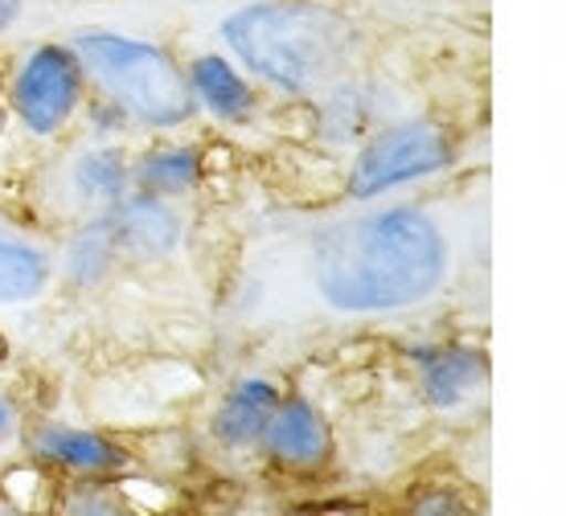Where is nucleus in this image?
<instances>
[{
	"mask_svg": "<svg viewBox=\"0 0 566 516\" xmlns=\"http://www.w3.org/2000/svg\"><path fill=\"white\" fill-rule=\"evenodd\" d=\"M452 246L419 206H390L321 225L308 238V280L345 316L407 312L443 287Z\"/></svg>",
	"mask_w": 566,
	"mask_h": 516,
	"instance_id": "1",
	"label": "nucleus"
},
{
	"mask_svg": "<svg viewBox=\"0 0 566 516\" xmlns=\"http://www.w3.org/2000/svg\"><path fill=\"white\" fill-rule=\"evenodd\" d=\"M222 45L247 78L292 98H316L357 71L361 29L316 0H255L222 21Z\"/></svg>",
	"mask_w": 566,
	"mask_h": 516,
	"instance_id": "2",
	"label": "nucleus"
},
{
	"mask_svg": "<svg viewBox=\"0 0 566 516\" xmlns=\"http://www.w3.org/2000/svg\"><path fill=\"white\" fill-rule=\"evenodd\" d=\"M71 45L83 62L86 86L112 98L132 124L172 131L198 115V98L189 91L185 66L165 45L119 29H83L71 38Z\"/></svg>",
	"mask_w": 566,
	"mask_h": 516,
	"instance_id": "3",
	"label": "nucleus"
},
{
	"mask_svg": "<svg viewBox=\"0 0 566 516\" xmlns=\"http://www.w3.org/2000/svg\"><path fill=\"white\" fill-rule=\"evenodd\" d=\"M455 152H460V144L448 124L423 119V115L390 119L369 140H361L349 177H345V193L357 201H374L398 185L423 181V177L452 168Z\"/></svg>",
	"mask_w": 566,
	"mask_h": 516,
	"instance_id": "4",
	"label": "nucleus"
},
{
	"mask_svg": "<svg viewBox=\"0 0 566 516\" xmlns=\"http://www.w3.org/2000/svg\"><path fill=\"white\" fill-rule=\"evenodd\" d=\"M86 74L83 62L74 54L71 42H38L29 50L17 71L4 78V95H9V112L29 136H57L83 112L86 103Z\"/></svg>",
	"mask_w": 566,
	"mask_h": 516,
	"instance_id": "5",
	"label": "nucleus"
},
{
	"mask_svg": "<svg viewBox=\"0 0 566 516\" xmlns=\"http://www.w3.org/2000/svg\"><path fill=\"white\" fill-rule=\"evenodd\" d=\"M95 218L107 225L119 263L124 259L128 263H160V259H169L181 246V234H185L181 218H177V210H172L169 201L136 193V189L124 193L103 213H95Z\"/></svg>",
	"mask_w": 566,
	"mask_h": 516,
	"instance_id": "6",
	"label": "nucleus"
},
{
	"mask_svg": "<svg viewBox=\"0 0 566 516\" xmlns=\"http://www.w3.org/2000/svg\"><path fill=\"white\" fill-rule=\"evenodd\" d=\"M259 451L280 472H325L328 460H333V431H328L325 414L308 398H280L263 434H259Z\"/></svg>",
	"mask_w": 566,
	"mask_h": 516,
	"instance_id": "7",
	"label": "nucleus"
},
{
	"mask_svg": "<svg viewBox=\"0 0 566 516\" xmlns=\"http://www.w3.org/2000/svg\"><path fill=\"white\" fill-rule=\"evenodd\" d=\"M316 98H321V103H316L321 136L333 144H361L382 124H390V115H386L390 91L378 83H369V78H357V71L337 78L333 86H325Z\"/></svg>",
	"mask_w": 566,
	"mask_h": 516,
	"instance_id": "8",
	"label": "nucleus"
},
{
	"mask_svg": "<svg viewBox=\"0 0 566 516\" xmlns=\"http://www.w3.org/2000/svg\"><path fill=\"white\" fill-rule=\"evenodd\" d=\"M62 189L71 197V206L86 218L115 206L124 193H132V160L115 144H95L74 152L62 168Z\"/></svg>",
	"mask_w": 566,
	"mask_h": 516,
	"instance_id": "9",
	"label": "nucleus"
},
{
	"mask_svg": "<svg viewBox=\"0 0 566 516\" xmlns=\"http://www.w3.org/2000/svg\"><path fill=\"white\" fill-rule=\"evenodd\" d=\"M189 91L198 98V112H210L222 124H251L259 112L255 83L239 71V62L227 54H198L185 66Z\"/></svg>",
	"mask_w": 566,
	"mask_h": 516,
	"instance_id": "10",
	"label": "nucleus"
},
{
	"mask_svg": "<svg viewBox=\"0 0 566 516\" xmlns=\"http://www.w3.org/2000/svg\"><path fill=\"white\" fill-rule=\"evenodd\" d=\"M33 455L50 467H62L71 475H86V480H103V475L124 472L132 455L119 443H112L107 434L78 431V427H38L33 439Z\"/></svg>",
	"mask_w": 566,
	"mask_h": 516,
	"instance_id": "11",
	"label": "nucleus"
},
{
	"mask_svg": "<svg viewBox=\"0 0 566 516\" xmlns=\"http://www.w3.org/2000/svg\"><path fill=\"white\" fill-rule=\"evenodd\" d=\"M489 381V357L468 345H439L419 352V386L439 410H452Z\"/></svg>",
	"mask_w": 566,
	"mask_h": 516,
	"instance_id": "12",
	"label": "nucleus"
},
{
	"mask_svg": "<svg viewBox=\"0 0 566 516\" xmlns=\"http://www.w3.org/2000/svg\"><path fill=\"white\" fill-rule=\"evenodd\" d=\"M275 402H280V390L271 386L268 377H247V381H239L218 402V410H213L210 419L213 443L227 446V451H251V446H259V434L268 427Z\"/></svg>",
	"mask_w": 566,
	"mask_h": 516,
	"instance_id": "13",
	"label": "nucleus"
},
{
	"mask_svg": "<svg viewBox=\"0 0 566 516\" xmlns=\"http://www.w3.org/2000/svg\"><path fill=\"white\" fill-rule=\"evenodd\" d=\"M201 181V152L189 144H160L132 160V189L160 201L185 197Z\"/></svg>",
	"mask_w": 566,
	"mask_h": 516,
	"instance_id": "14",
	"label": "nucleus"
},
{
	"mask_svg": "<svg viewBox=\"0 0 566 516\" xmlns=\"http://www.w3.org/2000/svg\"><path fill=\"white\" fill-rule=\"evenodd\" d=\"M50 283V254L29 238L0 234V304H29Z\"/></svg>",
	"mask_w": 566,
	"mask_h": 516,
	"instance_id": "15",
	"label": "nucleus"
},
{
	"mask_svg": "<svg viewBox=\"0 0 566 516\" xmlns=\"http://www.w3.org/2000/svg\"><path fill=\"white\" fill-rule=\"evenodd\" d=\"M62 266H66V280L78 283V287H95L119 266V254L112 246V234L99 218H86V225L66 242V254H62Z\"/></svg>",
	"mask_w": 566,
	"mask_h": 516,
	"instance_id": "16",
	"label": "nucleus"
},
{
	"mask_svg": "<svg viewBox=\"0 0 566 516\" xmlns=\"http://www.w3.org/2000/svg\"><path fill=\"white\" fill-rule=\"evenodd\" d=\"M62 516H136V508L124 492L107 488V484H83L66 496Z\"/></svg>",
	"mask_w": 566,
	"mask_h": 516,
	"instance_id": "17",
	"label": "nucleus"
},
{
	"mask_svg": "<svg viewBox=\"0 0 566 516\" xmlns=\"http://www.w3.org/2000/svg\"><path fill=\"white\" fill-rule=\"evenodd\" d=\"M411 516H468V504L455 492H427V496L415 501Z\"/></svg>",
	"mask_w": 566,
	"mask_h": 516,
	"instance_id": "18",
	"label": "nucleus"
},
{
	"mask_svg": "<svg viewBox=\"0 0 566 516\" xmlns=\"http://www.w3.org/2000/svg\"><path fill=\"white\" fill-rule=\"evenodd\" d=\"M17 427H21V419H17V406L0 393V446L13 443L17 439Z\"/></svg>",
	"mask_w": 566,
	"mask_h": 516,
	"instance_id": "19",
	"label": "nucleus"
},
{
	"mask_svg": "<svg viewBox=\"0 0 566 516\" xmlns=\"http://www.w3.org/2000/svg\"><path fill=\"white\" fill-rule=\"evenodd\" d=\"M21 13H25V0H0V38L21 21Z\"/></svg>",
	"mask_w": 566,
	"mask_h": 516,
	"instance_id": "20",
	"label": "nucleus"
},
{
	"mask_svg": "<svg viewBox=\"0 0 566 516\" xmlns=\"http://www.w3.org/2000/svg\"><path fill=\"white\" fill-rule=\"evenodd\" d=\"M4 127H9V107L0 103V140H4Z\"/></svg>",
	"mask_w": 566,
	"mask_h": 516,
	"instance_id": "21",
	"label": "nucleus"
},
{
	"mask_svg": "<svg viewBox=\"0 0 566 516\" xmlns=\"http://www.w3.org/2000/svg\"><path fill=\"white\" fill-rule=\"evenodd\" d=\"M0 516H29V513H21V508H0Z\"/></svg>",
	"mask_w": 566,
	"mask_h": 516,
	"instance_id": "22",
	"label": "nucleus"
},
{
	"mask_svg": "<svg viewBox=\"0 0 566 516\" xmlns=\"http://www.w3.org/2000/svg\"><path fill=\"white\" fill-rule=\"evenodd\" d=\"M0 98H4V71H0Z\"/></svg>",
	"mask_w": 566,
	"mask_h": 516,
	"instance_id": "23",
	"label": "nucleus"
}]
</instances>
